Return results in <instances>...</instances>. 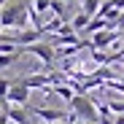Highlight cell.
<instances>
[{
	"instance_id": "3",
	"label": "cell",
	"mask_w": 124,
	"mask_h": 124,
	"mask_svg": "<svg viewBox=\"0 0 124 124\" xmlns=\"http://www.w3.org/2000/svg\"><path fill=\"white\" fill-rule=\"evenodd\" d=\"M22 49V54H32V57H38L40 62H43V68H51L54 65V46L51 43H46V40H35V43H27V46H19Z\"/></svg>"
},
{
	"instance_id": "18",
	"label": "cell",
	"mask_w": 124,
	"mask_h": 124,
	"mask_svg": "<svg viewBox=\"0 0 124 124\" xmlns=\"http://www.w3.org/2000/svg\"><path fill=\"white\" fill-rule=\"evenodd\" d=\"M62 3H65V6H76V0H62Z\"/></svg>"
},
{
	"instance_id": "7",
	"label": "cell",
	"mask_w": 124,
	"mask_h": 124,
	"mask_svg": "<svg viewBox=\"0 0 124 124\" xmlns=\"http://www.w3.org/2000/svg\"><path fill=\"white\" fill-rule=\"evenodd\" d=\"M86 22H89V14H84V11H76L73 14V19H70V27H73V32H81V30H84L86 27Z\"/></svg>"
},
{
	"instance_id": "17",
	"label": "cell",
	"mask_w": 124,
	"mask_h": 124,
	"mask_svg": "<svg viewBox=\"0 0 124 124\" xmlns=\"http://www.w3.org/2000/svg\"><path fill=\"white\" fill-rule=\"evenodd\" d=\"M119 40H121V46H124V27L119 30Z\"/></svg>"
},
{
	"instance_id": "10",
	"label": "cell",
	"mask_w": 124,
	"mask_h": 124,
	"mask_svg": "<svg viewBox=\"0 0 124 124\" xmlns=\"http://www.w3.org/2000/svg\"><path fill=\"white\" fill-rule=\"evenodd\" d=\"M51 92H54V94H57V97H62V100H65V102H70V97H73V94H76V92H73V89H70V86H68V84H57V86H54V89H51Z\"/></svg>"
},
{
	"instance_id": "20",
	"label": "cell",
	"mask_w": 124,
	"mask_h": 124,
	"mask_svg": "<svg viewBox=\"0 0 124 124\" xmlns=\"http://www.w3.org/2000/svg\"><path fill=\"white\" fill-rule=\"evenodd\" d=\"M3 105H8V102H0V111H3Z\"/></svg>"
},
{
	"instance_id": "15",
	"label": "cell",
	"mask_w": 124,
	"mask_h": 124,
	"mask_svg": "<svg viewBox=\"0 0 124 124\" xmlns=\"http://www.w3.org/2000/svg\"><path fill=\"white\" fill-rule=\"evenodd\" d=\"M113 27H116V30H121V27H124V8H121V11H119V16L113 19Z\"/></svg>"
},
{
	"instance_id": "6",
	"label": "cell",
	"mask_w": 124,
	"mask_h": 124,
	"mask_svg": "<svg viewBox=\"0 0 124 124\" xmlns=\"http://www.w3.org/2000/svg\"><path fill=\"white\" fill-rule=\"evenodd\" d=\"M19 84H24L27 89H46V84H51L49 73H30L24 78H19Z\"/></svg>"
},
{
	"instance_id": "21",
	"label": "cell",
	"mask_w": 124,
	"mask_h": 124,
	"mask_svg": "<svg viewBox=\"0 0 124 124\" xmlns=\"http://www.w3.org/2000/svg\"><path fill=\"white\" fill-rule=\"evenodd\" d=\"M116 54H124V46H121V51H116Z\"/></svg>"
},
{
	"instance_id": "4",
	"label": "cell",
	"mask_w": 124,
	"mask_h": 124,
	"mask_svg": "<svg viewBox=\"0 0 124 124\" xmlns=\"http://www.w3.org/2000/svg\"><path fill=\"white\" fill-rule=\"evenodd\" d=\"M119 38V30L116 27H105V30H97V32H92V38L86 40L89 43V49H97V51H105L113 40Z\"/></svg>"
},
{
	"instance_id": "13",
	"label": "cell",
	"mask_w": 124,
	"mask_h": 124,
	"mask_svg": "<svg viewBox=\"0 0 124 124\" xmlns=\"http://www.w3.org/2000/svg\"><path fill=\"white\" fill-rule=\"evenodd\" d=\"M97 6H100V0H81V11L84 14H89V16H94V11H97Z\"/></svg>"
},
{
	"instance_id": "11",
	"label": "cell",
	"mask_w": 124,
	"mask_h": 124,
	"mask_svg": "<svg viewBox=\"0 0 124 124\" xmlns=\"http://www.w3.org/2000/svg\"><path fill=\"white\" fill-rule=\"evenodd\" d=\"M30 14H46L49 11V0H32V3L27 6Z\"/></svg>"
},
{
	"instance_id": "9",
	"label": "cell",
	"mask_w": 124,
	"mask_h": 124,
	"mask_svg": "<svg viewBox=\"0 0 124 124\" xmlns=\"http://www.w3.org/2000/svg\"><path fill=\"white\" fill-rule=\"evenodd\" d=\"M105 105H108V111L113 116H124V97H111Z\"/></svg>"
},
{
	"instance_id": "2",
	"label": "cell",
	"mask_w": 124,
	"mask_h": 124,
	"mask_svg": "<svg viewBox=\"0 0 124 124\" xmlns=\"http://www.w3.org/2000/svg\"><path fill=\"white\" fill-rule=\"evenodd\" d=\"M70 113L81 121H94L97 124V105H94V100L89 94H73L70 97Z\"/></svg>"
},
{
	"instance_id": "14",
	"label": "cell",
	"mask_w": 124,
	"mask_h": 124,
	"mask_svg": "<svg viewBox=\"0 0 124 124\" xmlns=\"http://www.w3.org/2000/svg\"><path fill=\"white\" fill-rule=\"evenodd\" d=\"M8 86H11V81H8V78H0V102L6 100V92H8Z\"/></svg>"
},
{
	"instance_id": "8",
	"label": "cell",
	"mask_w": 124,
	"mask_h": 124,
	"mask_svg": "<svg viewBox=\"0 0 124 124\" xmlns=\"http://www.w3.org/2000/svg\"><path fill=\"white\" fill-rule=\"evenodd\" d=\"M19 57H22V49H16V51H11V54H0V70H3V68H11V65H16V62H19Z\"/></svg>"
},
{
	"instance_id": "5",
	"label": "cell",
	"mask_w": 124,
	"mask_h": 124,
	"mask_svg": "<svg viewBox=\"0 0 124 124\" xmlns=\"http://www.w3.org/2000/svg\"><path fill=\"white\" fill-rule=\"evenodd\" d=\"M3 102H8V105H30V89L24 84H19V81H11Z\"/></svg>"
},
{
	"instance_id": "16",
	"label": "cell",
	"mask_w": 124,
	"mask_h": 124,
	"mask_svg": "<svg viewBox=\"0 0 124 124\" xmlns=\"http://www.w3.org/2000/svg\"><path fill=\"white\" fill-rule=\"evenodd\" d=\"M0 124H11L8 121V113H6V105H3V111H0Z\"/></svg>"
},
{
	"instance_id": "19",
	"label": "cell",
	"mask_w": 124,
	"mask_h": 124,
	"mask_svg": "<svg viewBox=\"0 0 124 124\" xmlns=\"http://www.w3.org/2000/svg\"><path fill=\"white\" fill-rule=\"evenodd\" d=\"M49 124H70V121H49Z\"/></svg>"
},
{
	"instance_id": "1",
	"label": "cell",
	"mask_w": 124,
	"mask_h": 124,
	"mask_svg": "<svg viewBox=\"0 0 124 124\" xmlns=\"http://www.w3.org/2000/svg\"><path fill=\"white\" fill-rule=\"evenodd\" d=\"M27 0H14L0 8V30H22L27 27Z\"/></svg>"
},
{
	"instance_id": "12",
	"label": "cell",
	"mask_w": 124,
	"mask_h": 124,
	"mask_svg": "<svg viewBox=\"0 0 124 124\" xmlns=\"http://www.w3.org/2000/svg\"><path fill=\"white\" fill-rule=\"evenodd\" d=\"M102 89H111V92H116V94H124V81H121V78L102 81Z\"/></svg>"
}]
</instances>
